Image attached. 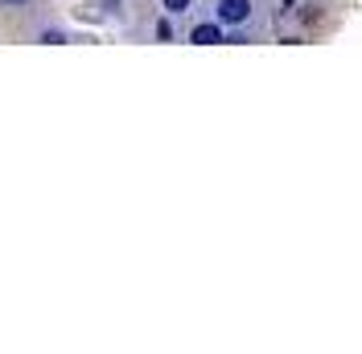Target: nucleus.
I'll use <instances>...</instances> for the list:
<instances>
[{
	"label": "nucleus",
	"mask_w": 362,
	"mask_h": 354,
	"mask_svg": "<svg viewBox=\"0 0 362 354\" xmlns=\"http://www.w3.org/2000/svg\"><path fill=\"white\" fill-rule=\"evenodd\" d=\"M251 0H218V25H247Z\"/></svg>",
	"instance_id": "f257e3e1"
},
{
	"label": "nucleus",
	"mask_w": 362,
	"mask_h": 354,
	"mask_svg": "<svg viewBox=\"0 0 362 354\" xmlns=\"http://www.w3.org/2000/svg\"><path fill=\"white\" fill-rule=\"evenodd\" d=\"M189 42L194 45H218L223 42V29H218V25H194V33H189Z\"/></svg>",
	"instance_id": "f03ea898"
},
{
	"label": "nucleus",
	"mask_w": 362,
	"mask_h": 354,
	"mask_svg": "<svg viewBox=\"0 0 362 354\" xmlns=\"http://www.w3.org/2000/svg\"><path fill=\"white\" fill-rule=\"evenodd\" d=\"M160 4H165L169 13H185V8H189V0H160Z\"/></svg>",
	"instance_id": "7ed1b4c3"
},
{
	"label": "nucleus",
	"mask_w": 362,
	"mask_h": 354,
	"mask_svg": "<svg viewBox=\"0 0 362 354\" xmlns=\"http://www.w3.org/2000/svg\"><path fill=\"white\" fill-rule=\"evenodd\" d=\"M157 38H165V42H169V38H173V25L160 21V25H157Z\"/></svg>",
	"instance_id": "20e7f679"
},
{
	"label": "nucleus",
	"mask_w": 362,
	"mask_h": 354,
	"mask_svg": "<svg viewBox=\"0 0 362 354\" xmlns=\"http://www.w3.org/2000/svg\"><path fill=\"white\" fill-rule=\"evenodd\" d=\"M280 4H284V8H293V0H280Z\"/></svg>",
	"instance_id": "39448f33"
},
{
	"label": "nucleus",
	"mask_w": 362,
	"mask_h": 354,
	"mask_svg": "<svg viewBox=\"0 0 362 354\" xmlns=\"http://www.w3.org/2000/svg\"><path fill=\"white\" fill-rule=\"evenodd\" d=\"M4 4H25V0H4Z\"/></svg>",
	"instance_id": "423d86ee"
}]
</instances>
